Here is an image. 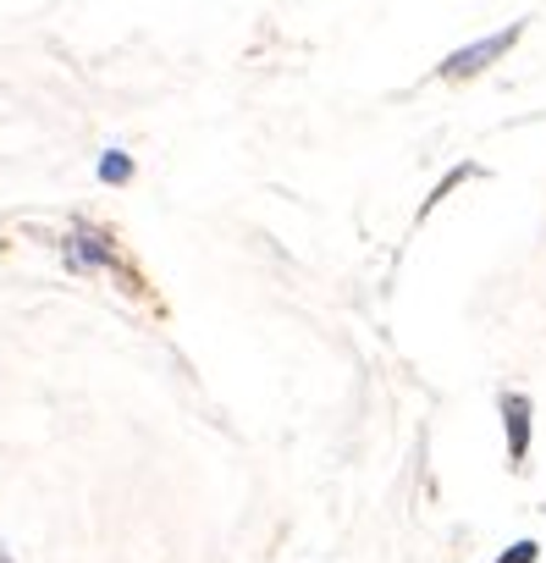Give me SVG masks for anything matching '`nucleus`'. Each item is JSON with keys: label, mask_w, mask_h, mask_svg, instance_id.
I'll list each match as a JSON object with an SVG mask.
<instances>
[{"label": "nucleus", "mask_w": 546, "mask_h": 563, "mask_svg": "<svg viewBox=\"0 0 546 563\" xmlns=\"http://www.w3.org/2000/svg\"><path fill=\"white\" fill-rule=\"evenodd\" d=\"M62 260H67L73 276H111L122 294H138V299L149 294L138 260L127 254V243H122L105 221H73V227L62 232Z\"/></svg>", "instance_id": "f257e3e1"}, {"label": "nucleus", "mask_w": 546, "mask_h": 563, "mask_svg": "<svg viewBox=\"0 0 546 563\" xmlns=\"http://www.w3.org/2000/svg\"><path fill=\"white\" fill-rule=\"evenodd\" d=\"M524 40V23H508V29H497V34H486V40H475V45H464V51H453L442 67H436V78H447V84H464V78H480L486 67H497L513 45Z\"/></svg>", "instance_id": "f03ea898"}, {"label": "nucleus", "mask_w": 546, "mask_h": 563, "mask_svg": "<svg viewBox=\"0 0 546 563\" xmlns=\"http://www.w3.org/2000/svg\"><path fill=\"white\" fill-rule=\"evenodd\" d=\"M497 409H502L508 464H513V470H524V464H530V437H535V409H530V398H524V393H502V398H497Z\"/></svg>", "instance_id": "7ed1b4c3"}, {"label": "nucleus", "mask_w": 546, "mask_h": 563, "mask_svg": "<svg viewBox=\"0 0 546 563\" xmlns=\"http://www.w3.org/2000/svg\"><path fill=\"white\" fill-rule=\"evenodd\" d=\"M133 172H138V166H133L127 150H105V155H100V183H105V188H127Z\"/></svg>", "instance_id": "20e7f679"}, {"label": "nucleus", "mask_w": 546, "mask_h": 563, "mask_svg": "<svg viewBox=\"0 0 546 563\" xmlns=\"http://www.w3.org/2000/svg\"><path fill=\"white\" fill-rule=\"evenodd\" d=\"M475 177H480V166H469V161H464V166H453V172H447V177H442V183L431 188V199L420 205V216H431V210H436V205H442V199H447V194L458 188V183H475Z\"/></svg>", "instance_id": "39448f33"}, {"label": "nucleus", "mask_w": 546, "mask_h": 563, "mask_svg": "<svg viewBox=\"0 0 546 563\" xmlns=\"http://www.w3.org/2000/svg\"><path fill=\"white\" fill-rule=\"evenodd\" d=\"M497 563H541V541H513Z\"/></svg>", "instance_id": "423d86ee"}, {"label": "nucleus", "mask_w": 546, "mask_h": 563, "mask_svg": "<svg viewBox=\"0 0 546 563\" xmlns=\"http://www.w3.org/2000/svg\"><path fill=\"white\" fill-rule=\"evenodd\" d=\"M0 563H18V558H12V547H7V541H0Z\"/></svg>", "instance_id": "0eeeda50"}]
</instances>
